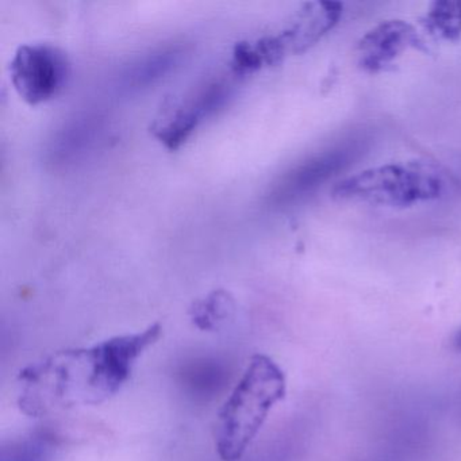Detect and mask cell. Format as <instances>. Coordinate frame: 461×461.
I'll list each match as a JSON object with an SVG mask.
<instances>
[{"instance_id":"6da1fadb","label":"cell","mask_w":461,"mask_h":461,"mask_svg":"<svg viewBox=\"0 0 461 461\" xmlns=\"http://www.w3.org/2000/svg\"><path fill=\"white\" fill-rule=\"evenodd\" d=\"M161 337L160 323L85 348L58 350L18 375V406L41 418L59 410L94 406L117 395L142 355Z\"/></svg>"},{"instance_id":"7a4b0ae2","label":"cell","mask_w":461,"mask_h":461,"mask_svg":"<svg viewBox=\"0 0 461 461\" xmlns=\"http://www.w3.org/2000/svg\"><path fill=\"white\" fill-rule=\"evenodd\" d=\"M285 393L287 379L279 364L263 353L253 355L218 411L214 441L221 460H241Z\"/></svg>"},{"instance_id":"3957f363","label":"cell","mask_w":461,"mask_h":461,"mask_svg":"<svg viewBox=\"0 0 461 461\" xmlns=\"http://www.w3.org/2000/svg\"><path fill=\"white\" fill-rule=\"evenodd\" d=\"M445 190L444 174L431 164L417 161L364 169L341 180L334 187L333 196L374 206L410 207L436 201Z\"/></svg>"},{"instance_id":"277c9868","label":"cell","mask_w":461,"mask_h":461,"mask_svg":"<svg viewBox=\"0 0 461 461\" xmlns=\"http://www.w3.org/2000/svg\"><path fill=\"white\" fill-rule=\"evenodd\" d=\"M69 75L68 56L55 45H23L10 64V79L15 91L32 106L59 95L66 87Z\"/></svg>"},{"instance_id":"5b68a950","label":"cell","mask_w":461,"mask_h":461,"mask_svg":"<svg viewBox=\"0 0 461 461\" xmlns=\"http://www.w3.org/2000/svg\"><path fill=\"white\" fill-rule=\"evenodd\" d=\"M366 140L349 139L294 167L283 175L269 194L274 207H287L306 198L329 179L344 171L366 150Z\"/></svg>"},{"instance_id":"8992f818","label":"cell","mask_w":461,"mask_h":461,"mask_svg":"<svg viewBox=\"0 0 461 461\" xmlns=\"http://www.w3.org/2000/svg\"><path fill=\"white\" fill-rule=\"evenodd\" d=\"M229 96L226 83L212 82L183 98L167 101L150 125V133L169 150H176L206 118L225 106Z\"/></svg>"},{"instance_id":"52a82bcc","label":"cell","mask_w":461,"mask_h":461,"mask_svg":"<svg viewBox=\"0 0 461 461\" xmlns=\"http://www.w3.org/2000/svg\"><path fill=\"white\" fill-rule=\"evenodd\" d=\"M422 44L420 34L409 23L384 21L358 41L360 66L368 72L383 71L402 53L410 48H420Z\"/></svg>"},{"instance_id":"ba28073f","label":"cell","mask_w":461,"mask_h":461,"mask_svg":"<svg viewBox=\"0 0 461 461\" xmlns=\"http://www.w3.org/2000/svg\"><path fill=\"white\" fill-rule=\"evenodd\" d=\"M342 5L317 2L304 5L290 28L277 36L285 55L306 52L339 23Z\"/></svg>"},{"instance_id":"9c48e42d","label":"cell","mask_w":461,"mask_h":461,"mask_svg":"<svg viewBox=\"0 0 461 461\" xmlns=\"http://www.w3.org/2000/svg\"><path fill=\"white\" fill-rule=\"evenodd\" d=\"M183 50L177 47L153 50L126 67L118 77V88L122 93L134 94L155 86L171 74L180 61Z\"/></svg>"},{"instance_id":"30bf717a","label":"cell","mask_w":461,"mask_h":461,"mask_svg":"<svg viewBox=\"0 0 461 461\" xmlns=\"http://www.w3.org/2000/svg\"><path fill=\"white\" fill-rule=\"evenodd\" d=\"M101 133V120L91 115L77 117L67 123L50 144V158L64 164L75 160L90 149Z\"/></svg>"},{"instance_id":"8fae6325","label":"cell","mask_w":461,"mask_h":461,"mask_svg":"<svg viewBox=\"0 0 461 461\" xmlns=\"http://www.w3.org/2000/svg\"><path fill=\"white\" fill-rule=\"evenodd\" d=\"M60 449V437L50 429H40L5 442L0 461H56Z\"/></svg>"},{"instance_id":"7c38bea8","label":"cell","mask_w":461,"mask_h":461,"mask_svg":"<svg viewBox=\"0 0 461 461\" xmlns=\"http://www.w3.org/2000/svg\"><path fill=\"white\" fill-rule=\"evenodd\" d=\"M236 301L229 291L214 290L191 304L190 320L201 331H217L233 318Z\"/></svg>"},{"instance_id":"4fadbf2b","label":"cell","mask_w":461,"mask_h":461,"mask_svg":"<svg viewBox=\"0 0 461 461\" xmlns=\"http://www.w3.org/2000/svg\"><path fill=\"white\" fill-rule=\"evenodd\" d=\"M423 28L445 41H457L461 36V2H436L422 20Z\"/></svg>"},{"instance_id":"5bb4252c","label":"cell","mask_w":461,"mask_h":461,"mask_svg":"<svg viewBox=\"0 0 461 461\" xmlns=\"http://www.w3.org/2000/svg\"><path fill=\"white\" fill-rule=\"evenodd\" d=\"M263 66H266V64H264L263 58L256 48V44L239 42L234 47L230 67L231 71L237 77H247V75L258 71Z\"/></svg>"},{"instance_id":"9a60e30c","label":"cell","mask_w":461,"mask_h":461,"mask_svg":"<svg viewBox=\"0 0 461 461\" xmlns=\"http://www.w3.org/2000/svg\"><path fill=\"white\" fill-rule=\"evenodd\" d=\"M453 342H455L456 349L460 350L461 352V330L457 331V334H456L455 337V341Z\"/></svg>"}]
</instances>
